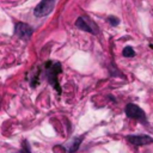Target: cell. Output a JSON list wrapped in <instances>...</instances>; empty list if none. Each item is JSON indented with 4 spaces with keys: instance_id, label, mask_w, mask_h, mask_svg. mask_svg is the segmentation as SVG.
I'll return each mask as SVG.
<instances>
[{
    "instance_id": "30bf717a",
    "label": "cell",
    "mask_w": 153,
    "mask_h": 153,
    "mask_svg": "<svg viewBox=\"0 0 153 153\" xmlns=\"http://www.w3.org/2000/svg\"><path fill=\"white\" fill-rule=\"evenodd\" d=\"M108 20H109V23H110L112 26H116V25L120 24V19L116 18V17H114V16H110V17L108 18Z\"/></svg>"
},
{
    "instance_id": "52a82bcc",
    "label": "cell",
    "mask_w": 153,
    "mask_h": 153,
    "mask_svg": "<svg viewBox=\"0 0 153 153\" xmlns=\"http://www.w3.org/2000/svg\"><path fill=\"white\" fill-rule=\"evenodd\" d=\"M122 55L124 57H133L135 55V51L131 47H124L123 48V51H122Z\"/></svg>"
},
{
    "instance_id": "277c9868",
    "label": "cell",
    "mask_w": 153,
    "mask_h": 153,
    "mask_svg": "<svg viewBox=\"0 0 153 153\" xmlns=\"http://www.w3.org/2000/svg\"><path fill=\"white\" fill-rule=\"evenodd\" d=\"M75 26L79 27L80 30L86 31V32H91V33H94V35L98 33V30H97V26L94 25V23L90 22L86 17H79L75 22Z\"/></svg>"
},
{
    "instance_id": "5b68a950",
    "label": "cell",
    "mask_w": 153,
    "mask_h": 153,
    "mask_svg": "<svg viewBox=\"0 0 153 153\" xmlns=\"http://www.w3.org/2000/svg\"><path fill=\"white\" fill-rule=\"evenodd\" d=\"M16 35L22 39H29L32 35V27L25 23H17L14 26Z\"/></svg>"
},
{
    "instance_id": "7a4b0ae2",
    "label": "cell",
    "mask_w": 153,
    "mask_h": 153,
    "mask_svg": "<svg viewBox=\"0 0 153 153\" xmlns=\"http://www.w3.org/2000/svg\"><path fill=\"white\" fill-rule=\"evenodd\" d=\"M51 65V63H50ZM47 69H49L48 71V78H49V81H50V84L56 88V91L60 93L61 92V90H60V86H59V82H57V74L61 72V66H60V63L59 62H56V63H54V65H51L50 67H47Z\"/></svg>"
},
{
    "instance_id": "6da1fadb",
    "label": "cell",
    "mask_w": 153,
    "mask_h": 153,
    "mask_svg": "<svg viewBox=\"0 0 153 153\" xmlns=\"http://www.w3.org/2000/svg\"><path fill=\"white\" fill-rule=\"evenodd\" d=\"M55 5V0H42L33 10V14L36 17H45L48 16Z\"/></svg>"
},
{
    "instance_id": "9c48e42d",
    "label": "cell",
    "mask_w": 153,
    "mask_h": 153,
    "mask_svg": "<svg viewBox=\"0 0 153 153\" xmlns=\"http://www.w3.org/2000/svg\"><path fill=\"white\" fill-rule=\"evenodd\" d=\"M17 153H31V152H30V146H29L27 141H24V142H23L22 149H20L19 152H17Z\"/></svg>"
},
{
    "instance_id": "3957f363",
    "label": "cell",
    "mask_w": 153,
    "mask_h": 153,
    "mask_svg": "<svg viewBox=\"0 0 153 153\" xmlns=\"http://www.w3.org/2000/svg\"><path fill=\"white\" fill-rule=\"evenodd\" d=\"M124 111H126V115H127L128 117H130V118L146 121V115H145V112H143L137 105H135V104H133V103L127 104Z\"/></svg>"
},
{
    "instance_id": "ba28073f",
    "label": "cell",
    "mask_w": 153,
    "mask_h": 153,
    "mask_svg": "<svg viewBox=\"0 0 153 153\" xmlns=\"http://www.w3.org/2000/svg\"><path fill=\"white\" fill-rule=\"evenodd\" d=\"M81 140H82V137H76V139L74 140L72 147L69 148V153H74V152L78 151V148H79V146H80V143H81Z\"/></svg>"
},
{
    "instance_id": "8992f818",
    "label": "cell",
    "mask_w": 153,
    "mask_h": 153,
    "mask_svg": "<svg viewBox=\"0 0 153 153\" xmlns=\"http://www.w3.org/2000/svg\"><path fill=\"white\" fill-rule=\"evenodd\" d=\"M127 141L135 146H143V145H148L153 142V137L148 135H128Z\"/></svg>"
}]
</instances>
